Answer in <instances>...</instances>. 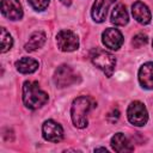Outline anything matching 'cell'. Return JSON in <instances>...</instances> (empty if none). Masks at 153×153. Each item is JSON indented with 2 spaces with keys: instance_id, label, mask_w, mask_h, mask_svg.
I'll list each match as a JSON object with an SVG mask.
<instances>
[{
  "instance_id": "6da1fadb",
  "label": "cell",
  "mask_w": 153,
  "mask_h": 153,
  "mask_svg": "<svg viewBox=\"0 0 153 153\" xmlns=\"http://www.w3.org/2000/svg\"><path fill=\"white\" fill-rule=\"evenodd\" d=\"M23 102L29 109H38L48 102V94L37 81H25L23 85Z\"/></svg>"
},
{
  "instance_id": "7a4b0ae2",
  "label": "cell",
  "mask_w": 153,
  "mask_h": 153,
  "mask_svg": "<svg viewBox=\"0 0 153 153\" xmlns=\"http://www.w3.org/2000/svg\"><path fill=\"white\" fill-rule=\"evenodd\" d=\"M91 110V99L86 96L75 98L71 108V117L76 128H85L87 126V114Z\"/></svg>"
},
{
  "instance_id": "3957f363",
  "label": "cell",
  "mask_w": 153,
  "mask_h": 153,
  "mask_svg": "<svg viewBox=\"0 0 153 153\" xmlns=\"http://www.w3.org/2000/svg\"><path fill=\"white\" fill-rule=\"evenodd\" d=\"M91 61L92 63L98 67L100 71H103V73L110 78L112 76V73L115 71V66H116V59L112 54H110L109 51H105L103 49H94L91 51Z\"/></svg>"
},
{
  "instance_id": "277c9868",
  "label": "cell",
  "mask_w": 153,
  "mask_h": 153,
  "mask_svg": "<svg viewBox=\"0 0 153 153\" xmlns=\"http://www.w3.org/2000/svg\"><path fill=\"white\" fill-rule=\"evenodd\" d=\"M127 117L131 124L136 127H142L148 121V112L143 103L135 100L129 104L127 110Z\"/></svg>"
},
{
  "instance_id": "5b68a950",
  "label": "cell",
  "mask_w": 153,
  "mask_h": 153,
  "mask_svg": "<svg viewBox=\"0 0 153 153\" xmlns=\"http://www.w3.org/2000/svg\"><path fill=\"white\" fill-rule=\"evenodd\" d=\"M53 79H54L55 85L57 87L62 88V87H67V86L75 84L78 80V75L73 71L72 67H69L67 65H61L60 67L56 68Z\"/></svg>"
},
{
  "instance_id": "8992f818",
  "label": "cell",
  "mask_w": 153,
  "mask_h": 153,
  "mask_svg": "<svg viewBox=\"0 0 153 153\" xmlns=\"http://www.w3.org/2000/svg\"><path fill=\"white\" fill-rule=\"evenodd\" d=\"M56 43L62 51H73L79 48V38L71 30H61L56 35Z\"/></svg>"
},
{
  "instance_id": "52a82bcc",
  "label": "cell",
  "mask_w": 153,
  "mask_h": 153,
  "mask_svg": "<svg viewBox=\"0 0 153 153\" xmlns=\"http://www.w3.org/2000/svg\"><path fill=\"white\" fill-rule=\"evenodd\" d=\"M42 134H43V137L47 141H49V142H59L63 137V129L57 122H55L53 120H48V121H45L43 123Z\"/></svg>"
},
{
  "instance_id": "ba28073f",
  "label": "cell",
  "mask_w": 153,
  "mask_h": 153,
  "mask_svg": "<svg viewBox=\"0 0 153 153\" xmlns=\"http://www.w3.org/2000/svg\"><path fill=\"white\" fill-rule=\"evenodd\" d=\"M102 41L106 48L111 50H118L123 44V36L120 30L114 27H108L102 33Z\"/></svg>"
},
{
  "instance_id": "9c48e42d",
  "label": "cell",
  "mask_w": 153,
  "mask_h": 153,
  "mask_svg": "<svg viewBox=\"0 0 153 153\" xmlns=\"http://www.w3.org/2000/svg\"><path fill=\"white\" fill-rule=\"evenodd\" d=\"M1 12L11 20H19L23 17V8L18 0H1Z\"/></svg>"
},
{
  "instance_id": "30bf717a",
  "label": "cell",
  "mask_w": 153,
  "mask_h": 153,
  "mask_svg": "<svg viewBox=\"0 0 153 153\" xmlns=\"http://www.w3.org/2000/svg\"><path fill=\"white\" fill-rule=\"evenodd\" d=\"M116 0H96L92 10H91V16L94 22L97 23H103L106 18V13L109 7L115 2Z\"/></svg>"
},
{
  "instance_id": "8fae6325",
  "label": "cell",
  "mask_w": 153,
  "mask_h": 153,
  "mask_svg": "<svg viewBox=\"0 0 153 153\" xmlns=\"http://www.w3.org/2000/svg\"><path fill=\"white\" fill-rule=\"evenodd\" d=\"M131 13H133L134 19L137 23L143 24V25L148 24L151 22V19H152L149 8L142 1H136V2L133 4V6H131Z\"/></svg>"
},
{
  "instance_id": "7c38bea8",
  "label": "cell",
  "mask_w": 153,
  "mask_h": 153,
  "mask_svg": "<svg viewBox=\"0 0 153 153\" xmlns=\"http://www.w3.org/2000/svg\"><path fill=\"white\" fill-rule=\"evenodd\" d=\"M139 82L143 88L153 90V62H146L140 67Z\"/></svg>"
},
{
  "instance_id": "4fadbf2b",
  "label": "cell",
  "mask_w": 153,
  "mask_h": 153,
  "mask_svg": "<svg viewBox=\"0 0 153 153\" xmlns=\"http://www.w3.org/2000/svg\"><path fill=\"white\" fill-rule=\"evenodd\" d=\"M111 147L115 152H118V153H126V152L134 151V146L130 143L128 137L122 133H116L111 137Z\"/></svg>"
},
{
  "instance_id": "5bb4252c",
  "label": "cell",
  "mask_w": 153,
  "mask_h": 153,
  "mask_svg": "<svg viewBox=\"0 0 153 153\" xmlns=\"http://www.w3.org/2000/svg\"><path fill=\"white\" fill-rule=\"evenodd\" d=\"M129 22V16L128 12L126 10V6L122 4H118L111 13V23L118 26H123L126 24H128Z\"/></svg>"
},
{
  "instance_id": "9a60e30c",
  "label": "cell",
  "mask_w": 153,
  "mask_h": 153,
  "mask_svg": "<svg viewBox=\"0 0 153 153\" xmlns=\"http://www.w3.org/2000/svg\"><path fill=\"white\" fill-rule=\"evenodd\" d=\"M16 67L19 73L29 74V73H33L35 71H37L38 62L31 57H22L20 60L16 62Z\"/></svg>"
},
{
  "instance_id": "2e32d148",
  "label": "cell",
  "mask_w": 153,
  "mask_h": 153,
  "mask_svg": "<svg viewBox=\"0 0 153 153\" xmlns=\"http://www.w3.org/2000/svg\"><path fill=\"white\" fill-rule=\"evenodd\" d=\"M45 39H47V37H45V33L44 32L36 31V32H33L30 36V38L26 42V44H25L24 48H25L26 51H33V50L43 47V44L45 43Z\"/></svg>"
},
{
  "instance_id": "e0dca14e",
  "label": "cell",
  "mask_w": 153,
  "mask_h": 153,
  "mask_svg": "<svg viewBox=\"0 0 153 153\" xmlns=\"http://www.w3.org/2000/svg\"><path fill=\"white\" fill-rule=\"evenodd\" d=\"M0 41H1V53H6V51H8L12 48L13 39H12L11 35L6 31L5 27H1V37H0Z\"/></svg>"
},
{
  "instance_id": "ac0fdd59",
  "label": "cell",
  "mask_w": 153,
  "mask_h": 153,
  "mask_svg": "<svg viewBox=\"0 0 153 153\" xmlns=\"http://www.w3.org/2000/svg\"><path fill=\"white\" fill-rule=\"evenodd\" d=\"M30 6L36 11H43L48 7L49 0H27Z\"/></svg>"
},
{
  "instance_id": "d6986e66",
  "label": "cell",
  "mask_w": 153,
  "mask_h": 153,
  "mask_svg": "<svg viewBox=\"0 0 153 153\" xmlns=\"http://www.w3.org/2000/svg\"><path fill=\"white\" fill-rule=\"evenodd\" d=\"M147 43V36L143 35V33H137L134 36L133 41H131V44L134 48H141L142 45H145Z\"/></svg>"
},
{
  "instance_id": "ffe728a7",
  "label": "cell",
  "mask_w": 153,
  "mask_h": 153,
  "mask_svg": "<svg viewBox=\"0 0 153 153\" xmlns=\"http://www.w3.org/2000/svg\"><path fill=\"white\" fill-rule=\"evenodd\" d=\"M108 120L110 121V122H116L117 120H118V117H120V111L117 110V109H112L109 114H108Z\"/></svg>"
},
{
  "instance_id": "44dd1931",
  "label": "cell",
  "mask_w": 153,
  "mask_h": 153,
  "mask_svg": "<svg viewBox=\"0 0 153 153\" xmlns=\"http://www.w3.org/2000/svg\"><path fill=\"white\" fill-rule=\"evenodd\" d=\"M63 5H66V6H69L71 4H72V0H60Z\"/></svg>"
},
{
  "instance_id": "7402d4cb",
  "label": "cell",
  "mask_w": 153,
  "mask_h": 153,
  "mask_svg": "<svg viewBox=\"0 0 153 153\" xmlns=\"http://www.w3.org/2000/svg\"><path fill=\"white\" fill-rule=\"evenodd\" d=\"M98 151H103V152H108V149H106V148H103V147H100V148H96V149H94V152H98Z\"/></svg>"
},
{
  "instance_id": "603a6c76",
  "label": "cell",
  "mask_w": 153,
  "mask_h": 153,
  "mask_svg": "<svg viewBox=\"0 0 153 153\" xmlns=\"http://www.w3.org/2000/svg\"><path fill=\"white\" fill-rule=\"evenodd\" d=\"M152 47H153V41H152Z\"/></svg>"
}]
</instances>
